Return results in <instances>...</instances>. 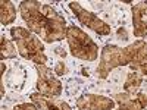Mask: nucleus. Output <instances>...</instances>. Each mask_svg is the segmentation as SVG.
I'll return each mask as SVG.
<instances>
[{
    "instance_id": "nucleus-6",
    "label": "nucleus",
    "mask_w": 147,
    "mask_h": 110,
    "mask_svg": "<svg viewBox=\"0 0 147 110\" xmlns=\"http://www.w3.org/2000/svg\"><path fill=\"white\" fill-rule=\"evenodd\" d=\"M69 7H71V10L74 12V13H75L77 19L82 23L84 27H88L90 30H93L99 35H107V34H110V31H112V28H110L109 23L102 21L96 13H93V12L84 9L81 6V3L69 2Z\"/></svg>"
},
{
    "instance_id": "nucleus-3",
    "label": "nucleus",
    "mask_w": 147,
    "mask_h": 110,
    "mask_svg": "<svg viewBox=\"0 0 147 110\" xmlns=\"http://www.w3.org/2000/svg\"><path fill=\"white\" fill-rule=\"evenodd\" d=\"M66 41L69 46V52L74 57L87 60V62H94L99 57V46L93 41L87 32H84L75 25L68 27Z\"/></svg>"
},
{
    "instance_id": "nucleus-17",
    "label": "nucleus",
    "mask_w": 147,
    "mask_h": 110,
    "mask_svg": "<svg viewBox=\"0 0 147 110\" xmlns=\"http://www.w3.org/2000/svg\"><path fill=\"white\" fill-rule=\"evenodd\" d=\"M128 100H131V94H128V93H125V94L121 93V94L115 95V103H118V104H122V103H125Z\"/></svg>"
},
{
    "instance_id": "nucleus-20",
    "label": "nucleus",
    "mask_w": 147,
    "mask_h": 110,
    "mask_svg": "<svg viewBox=\"0 0 147 110\" xmlns=\"http://www.w3.org/2000/svg\"><path fill=\"white\" fill-rule=\"evenodd\" d=\"M116 35H118V38H119V40H128V32H127L125 28H118Z\"/></svg>"
},
{
    "instance_id": "nucleus-8",
    "label": "nucleus",
    "mask_w": 147,
    "mask_h": 110,
    "mask_svg": "<svg viewBox=\"0 0 147 110\" xmlns=\"http://www.w3.org/2000/svg\"><path fill=\"white\" fill-rule=\"evenodd\" d=\"M132 25H134V35L138 38L147 37V21L143 18L147 15V2H140L132 5Z\"/></svg>"
},
{
    "instance_id": "nucleus-7",
    "label": "nucleus",
    "mask_w": 147,
    "mask_h": 110,
    "mask_svg": "<svg viewBox=\"0 0 147 110\" xmlns=\"http://www.w3.org/2000/svg\"><path fill=\"white\" fill-rule=\"evenodd\" d=\"M78 110H113L115 100L97 94H82L77 99Z\"/></svg>"
},
{
    "instance_id": "nucleus-18",
    "label": "nucleus",
    "mask_w": 147,
    "mask_h": 110,
    "mask_svg": "<svg viewBox=\"0 0 147 110\" xmlns=\"http://www.w3.org/2000/svg\"><path fill=\"white\" fill-rule=\"evenodd\" d=\"M15 110H40L34 103H22L15 106Z\"/></svg>"
},
{
    "instance_id": "nucleus-10",
    "label": "nucleus",
    "mask_w": 147,
    "mask_h": 110,
    "mask_svg": "<svg viewBox=\"0 0 147 110\" xmlns=\"http://www.w3.org/2000/svg\"><path fill=\"white\" fill-rule=\"evenodd\" d=\"M125 48V54L128 59V65H140L147 62V43L144 40H137Z\"/></svg>"
},
{
    "instance_id": "nucleus-19",
    "label": "nucleus",
    "mask_w": 147,
    "mask_h": 110,
    "mask_svg": "<svg viewBox=\"0 0 147 110\" xmlns=\"http://www.w3.org/2000/svg\"><path fill=\"white\" fill-rule=\"evenodd\" d=\"M137 101L140 103V106H141V109H146L147 107V94H144V93H137Z\"/></svg>"
},
{
    "instance_id": "nucleus-16",
    "label": "nucleus",
    "mask_w": 147,
    "mask_h": 110,
    "mask_svg": "<svg viewBox=\"0 0 147 110\" xmlns=\"http://www.w3.org/2000/svg\"><path fill=\"white\" fill-rule=\"evenodd\" d=\"M131 69L138 72L140 75H147V62L146 63H140V65H131Z\"/></svg>"
},
{
    "instance_id": "nucleus-15",
    "label": "nucleus",
    "mask_w": 147,
    "mask_h": 110,
    "mask_svg": "<svg viewBox=\"0 0 147 110\" xmlns=\"http://www.w3.org/2000/svg\"><path fill=\"white\" fill-rule=\"evenodd\" d=\"M53 70H55V73H56V75H59V76L66 75V73H68V68H66V65H65L63 62H57Z\"/></svg>"
},
{
    "instance_id": "nucleus-13",
    "label": "nucleus",
    "mask_w": 147,
    "mask_h": 110,
    "mask_svg": "<svg viewBox=\"0 0 147 110\" xmlns=\"http://www.w3.org/2000/svg\"><path fill=\"white\" fill-rule=\"evenodd\" d=\"M18 56V50L15 48V46L12 44L10 40H7L5 35H2L0 40V59H15Z\"/></svg>"
},
{
    "instance_id": "nucleus-4",
    "label": "nucleus",
    "mask_w": 147,
    "mask_h": 110,
    "mask_svg": "<svg viewBox=\"0 0 147 110\" xmlns=\"http://www.w3.org/2000/svg\"><path fill=\"white\" fill-rule=\"evenodd\" d=\"M128 59L125 54V48L107 44L100 52V63L97 66V76L100 79H106L109 73L119 66H127Z\"/></svg>"
},
{
    "instance_id": "nucleus-2",
    "label": "nucleus",
    "mask_w": 147,
    "mask_h": 110,
    "mask_svg": "<svg viewBox=\"0 0 147 110\" xmlns=\"http://www.w3.org/2000/svg\"><path fill=\"white\" fill-rule=\"evenodd\" d=\"M10 37L18 46V53L27 60H31L35 65H44L47 56L44 53V44L38 37L32 35L28 28L15 27L10 28Z\"/></svg>"
},
{
    "instance_id": "nucleus-14",
    "label": "nucleus",
    "mask_w": 147,
    "mask_h": 110,
    "mask_svg": "<svg viewBox=\"0 0 147 110\" xmlns=\"http://www.w3.org/2000/svg\"><path fill=\"white\" fill-rule=\"evenodd\" d=\"M116 110H143V109H141L140 103L137 101V99H131V100H128L125 103L119 104V107Z\"/></svg>"
},
{
    "instance_id": "nucleus-9",
    "label": "nucleus",
    "mask_w": 147,
    "mask_h": 110,
    "mask_svg": "<svg viewBox=\"0 0 147 110\" xmlns=\"http://www.w3.org/2000/svg\"><path fill=\"white\" fill-rule=\"evenodd\" d=\"M30 99L32 100V103L38 107L40 110H72L71 106L59 99H53V97L44 95L41 93H34L30 95Z\"/></svg>"
},
{
    "instance_id": "nucleus-1",
    "label": "nucleus",
    "mask_w": 147,
    "mask_h": 110,
    "mask_svg": "<svg viewBox=\"0 0 147 110\" xmlns=\"http://www.w3.org/2000/svg\"><path fill=\"white\" fill-rule=\"evenodd\" d=\"M19 12L28 30L37 34L43 41L56 43L66 37V21L52 5L35 0L21 2Z\"/></svg>"
},
{
    "instance_id": "nucleus-5",
    "label": "nucleus",
    "mask_w": 147,
    "mask_h": 110,
    "mask_svg": "<svg viewBox=\"0 0 147 110\" xmlns=\"http://www.w3.org/2000/svg\"><path fill=\"white\" fill-rule=\"evenodd\" d=\"M35 70L38 75L35 84L38 93L49 97H59L62 94V82L55 76L56 73H53V69L47 68L46 65H35Z\"/></svg>"
},
{
    "instance_id": "nucleus-12",
    "label": "nucleus",
    "mask_w": 147,
    "mask_h": 110,
    "mask_svg": "<svg viewBox=\"0 0 147 110\" xmlns=\"http://www.w3.org/2000/svg\"><path fill=\"white\" fill-rule=\"evenodd\" d=\"M143 82V75H140L138 72H132V73H128L127 76V81L124 82V90L128 93V94H136L140 88V85Z\"/></svg>"
},
{
    "instance_id": "nucleus-11",
    "label": "nucleus",
    "mask_w": 147,
    "mask_h": 110,
    "mask_svg": "<svg viewBox=\"0 0 147 110\" xmlns=\"http://www.w3.org/2000/svg\"><path fill=\"white\" fill-rule=\"evenodd\" d=\"M16 19V7L9 0H2L0 2V21L2 25H10Z\"/></svg>"
}]
</instances>
